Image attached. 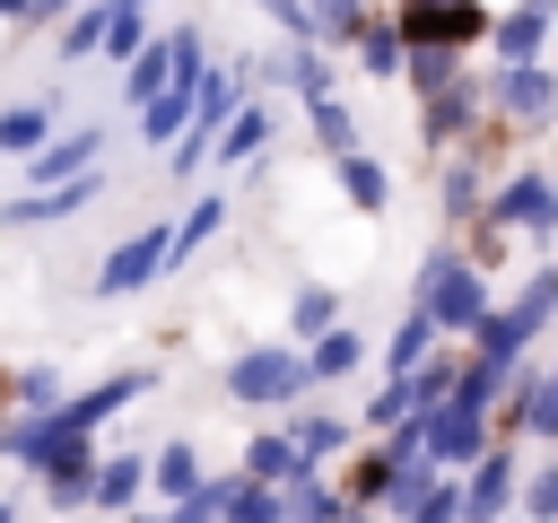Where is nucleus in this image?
I'll return each mask as SVG.
<instances>
[{
    "label": "nucleus",
    "mask_w": 558,
    "mask_h": 523,
    "mask_svg": "<svg viewBox=\"0 0 558 523\" xmlns=\"http://www.w3.org/2000/svg\"><path fill=\"white\" fill-rule=\"evenodd\" d=\"M488 305H497V296H488V279H480L453 244H436V253L418 262V314H427L445 340H471V331L488 323Z\"/></svg>",
    "instance_id": "obj_1"
},
{
    "label": "nucleus",
    "mask_w": 558,
    "mask_h": 523,
    "mask_svg": "<svg viewBox=\"0 0 558 523\" xmlns=\"http://www.w3.org/2000/svg\"><path fill=\"white\" fill-rule=\"evenodd\" d=\"M392 26H401L410 52H471V44H488V9L480 0H401Z\"/></svg>",
    "instance_id": "obj_2"
},
{
    "label": "nucleus",
    "mask_w": 558,
    "mask_h": 523,
    "mask_svg": "<svg viewBox=\"0 0 558 523\" xmlns=\"http://www.w3.org/2000/svg\"><path fill=\"white\" fill-rule=\"evenodd\" d=\"M488 453V410L471 401H427L418 410V462L427 471H471Z\"/></svg>",
    "instance_id": "obj_3"
},
{
    "label": "nucleus",
    "mask_w": 558,
    "mask_h": 523,
    "mask_svg": "<svg viewBox=\"0 0 558 523\" xmlns=\"http://www.w3.org/2000/svg\"><path fill=\"white\" fill-rule=\"evenodd\" d=\"M305 384H314L305 375V349H244L227 366V401H244V410H288Z\"/></svg>",
    "instance_id": "obj_4"
},
{
    "label": "nucleus",
    "mask_w": 558,
    "mask_h": 523,
    "mask_svg": "<svg viewBox=\"0 0 558 523\" xmlns=\"http://www.w3.org/2000/svg\"><path fill=\"white\" fill-rule=\"evenodd\" d=\"M480 218H488V227H506V235L523 227V235H541V244H549V235H558V174H549V166L506 174V183L488 192V209H480Z\"/></svg>",
    "instance_id": "obj_5"
},
{
    "label": "nucleus",
    "mask_w": 558,
    "mask_h": 523,
    "mask_svg": "<svg viewBox=\"0 0 558 523\" xmlns=\"http://www.w3.org/2000/svg\"><path fill=\"white\" fill-rule=\"evenodd\" d=\"M488 105H497L514 131H541V122L558 113V70H549V61H497Z\"/></svg>",
    "instance_id": "obj_6"
},
{
    "label": "nucleus",
    "mask_w": 558,
    "mask_h": 523,
    "mask_svg": "<svg viewBox=\"0 0 558 523\" xmlns=\"http://www.w3.org/2000/svg\"><path fill=\"white\" fill-rule=\"evenodd\" d=\"M174 262V227H140V235H122L113 253H105V270H96V296H140L157 270Z\"/></svg>",
    "instance_id": "obj_7"
},
{
    "label": "nucleus",
    "mask_w": 558,
    "mask_h": 523,
    "mask_svg": "<svg viewBox=\"0 0 558 523\" xmlns=\"http://www.w3.org/2000/svg\"><path fill=\"white\" fill-rule=\"evenodd\" d=\"M514 488H523L514 445H488V453L462 471V523H506V514H514Z\"/></svg>",
    "instance_id": "obj_8"
},
{
    "label": "nucleus",
    "mask_w": 558,
    "mask_h": 523,
    "mask_svg": "<svg viewBox=\"0 0 558 523\" xmlns=\"http://www.w3.org/2000/svg\"><path fill=\"white\" fill-rule=\"evenodd\" d=\"M96 192H105V166H87V174H70V183H35V192H17V200L0 209V227H52V218H78Z\"/></svg>",
    "instance_id": "obj_9"
},
{
    "label": "nucleus",
    "mask_w": 558,
    "mask_h": 523,
    "mask_svg": "<svg viewBox=\"0 0 558 523\" xmlns=\"http://www.w3.org/2000/svg\"><path fill=\"white\" fill-rule=\"evenodd\" d=\"M105 157V122H70V131H52L35 157H26V192L35 183H70V174H87Z\"/></svg>",
    "instance_id": "obj_10"
},
{
    "label": "nucleus",
    "mask_w": 558,
    "mask_h": 523,
    "mask_svg": "<svg viewBox=\"0 0 558 523\" xmlns=\"http://www.w3.org/2000/svg\"><path fill=\"white\" fill-rule=\"evenodd\" d=\"M471 122H480V87H471L462 70H453L445 87H427V96H418V139H427V148H453Z\"/></svg>",
    "instance_id": "obj_11"
},
{
    "label": "nucleus",
    "mask_w": 558,
    "mask_h": 523,
    "mask_svg": "<svg viewBox=\"0 0 558 523\" xmlns=\"http://www.w3.org/2000/svg\"><path fill=\"white\" fill-rule=\"evenodd\" d=\"M549 26H558V0H514L506 17H488V52L497 61H541Z\"/></svg>",
    "instance_id": "obj_12"
},
{
    "label": "nucleus",
    "mask_w": 558,
    "mask_h": 523,
    "mask_svg": "<svg viewBox=\"0 0 558 523\" xmlns=\"http://www.w3.org/2000/svg\"><path fill=\"white\" fill-rule=\"evenodd\" d=\"M349 52H357V70H366V78H401V70H410V44H401V26H392L384 9H366V17H357Z\"/></svg>",
    "instance_id": "obj_13"
},
{
    "label": "nucleus",
    "mask_w": 558,
    "mask_h": 523,
    "mask_svg": "<svg viewBox=\"0 0 558 523\" xmlns=\"http://www.w3.org/2000/svg\"><path fill=\"white\" fill-rule=\"evenodd\" d=\"M262 78H288V87H296V105H323V96H340V70H331V52H323V44H288V52L262 70Z\"/></svg>",
    "instance_id": "obj_14"
},
{
    "label": "nucleus",
    "mask_w": 558,
    "mask_h": 523,
    "mask_svg": "<svg viewBox=\"0 0 558 523\" xmlns=\"http://www.w3.org/2000/svg\"><path fill=\"white\" fill-rule=\"evenodd\" d=\"M262 148H270V113H262V105L244 96V105H235V113L218 122V139H209V157H218V166H253Z\"/></svg>",
    "instance_id": "obj_15"
},
{
    "label": "nucleus",
    "mask_w": 558,
    "mask_h": 523,
    "mask_svg": "<svg viewBox=\"0 0 558 523\" xmlns=\"http://www.w3.org/2000/svg\"><path fill=\"white\" fill-rule=\"evenodd\" d=\"M357 366H366V340H357L349 323H331L323 340H305V375H314V384H349Z\"/></svg>",
    "instance_id": "obj_16"
},
{
    "label": "nucleus",
    "mask_w": 558,
    "mask_h": 523,
    "mask_svg": "<svg viewBox=\"0 0 558 523\" xmlns=\"http://www.w3.org/2000/svg\"><path fill=\"white\" fill-rule=\"evenodd\" d=\"M331 174H340V192H349V200H357L366 218H384V209H392V174H384V166H375L366 148H349V157H331Z\"/></svg>",
    "instance_id": "obj_17"
},
{
    "label": "nucleus",
    "mask_w": 558,
    "mask_h": 523,
    "mask_svg": "<svg viewBox=\"0 0 558 523\" xmlns=\"http://www.w3.org/2000/svg\"><path fill=\"white\" fill-rule=\"evenodd\" d=\"M288 436H296L305 471H314V462H340V453L357 445V427H349V418H331V410H305V418H288Z\"/></svg>",
    "instance_id": "obj_18"
},
{
    "label": "nucleus",
    "mask_w": 558,
    "mask_h": 523,
    "mask_svg": "<svg viewBox=\"0 0 558 523\" xmlns=\"http://www.w3.org/2000/svg\"><path fill=\"white\" fill-rule=\"evenodd\" d=\"M148 488H157L166 506H183V497L201 488V453H192V436H174V445L148 453Z\"/></svg>",
    "instance_id": "obj_19"
},
{
    "label": "nucleus",
    "mask_w": 558,
    "mask_h": 523,
    "mask_svg": "<svg viewBox=\"0 0 558 523\" xmlns=\"http://www.w3.org/2000/svg\"><path fill=\"white\" fill-rule=\"evenodd\" d=\"M296 471H305V453H296V436H288V427L253 436V453H244V479H262V488H288Z\"/></svg>",
    "instance_id": "obj_20"
},
{
    "label": "nucleus",
    "mask_w": 558,
    "mask_h": 523,
    "mask_svg": "<svg viewBox=\"0 0 558 523\" xmlns=\"http://www.w3.org/2000/svg\"><path fill=\"white\" fill-rule=\"evenodd\" d=\"M140 488H148V462H140V453H105V462H96V488H87V506L122 514V506H131Z\"/></svg>",
    "instance_id": "obj_21"
},
{
    "label": "nucleus",
    "mask_w": 558,
    "mask_h": 523,
    "mask_svg": "<svg viewBox=\"0 0 558 523\" xmlns=\"http://www.w3.org/2000/svg\"><path fill=\"white\" fill-rule=\"evenodd\" d=\"M436 340H445V331H436V323H427V314H418V305H410V314H401V331H392V340H384V375H418V366H427V349H436Z\"/></svg>",
    "instance_id": "obj_22"
},
{
    "label": "nucleus",
    "mask_w": 558,
    "mask_h": 523,
    "mask_svg": "<svg viewBox=\"0 0 558 523\" xmlns=\"http://www.w3.org/2000/svg\"><path fill=\"white\" fill-rule=\"evenodd\" d=\"M52 139V105L35 96V105H0V157H35Z\"/></svg>",
    "instance_id": "obj_23"
},
{
    "label": "nucleus",
    "mask_w": 558,
    "mask_h": 523,
    "mask_svg": "<svg viewBox=\"0 0 558 523\" xmlns=\"http://www.w3.org/2000/svg\"><path fill=\"white\" fill-rule=\"evenodd\" d=\"M279 497H288V523H349V497H340V488H323L314 471H296Z\"/></svg>",
    "instance_id": "obj_24"
},
{
    "label": "nucleus",
    "mask_w": 558,
    "mask_h": 523,
    "mask_svg": "<svg viewBox=\"0 0 558 523\" xmlns=\"http://www.w3.org/2000/svg\"><path fill=\"white\" fill-rule=\"evenodd\" d=\"M218 227H227V192H201V200L174 218V262H192V253H201ZM174 262H166V270H174Z\"/></svg>",
    "instance_id": "obj_25"
},
{
    "label": "nucleus",
    "mask_w": 558,
    "mask_h": 523,
    "mask_svg": "<svg viewBox=\"0 0 558 523\" xmlns=\"http://www.w3.org/2000/svg\"><path fill=\"white\" fill-rule=\"evenodd\" d=\"M148 35H157L148 26V0H105V61H131Z\"/></svg>",
    "instance_id": "obj_26"
},
{
    "label": "nucleus",
    "mask_w": 558,
    "mask_h": 523,
    "mask_svg": "<svg viewBox=\"0 0 558 523\" xmlns=\"http://www.w3.org/2000/svg\"><path fill=\"white\" fill-rule=\"evenodd\" d=\"M305 122H314V139H323V157H349V148H357V113H349L340 96H323V105H305Z\"/></svg>",
    "instance_id": "obj_27"
},
{
    "label": "nucleus",
    "mask_w": 558,
    "mask_h": 523,
    "mask_svg": "<svg viewBox=\"0 0 558 523\" xmlns=\"http://www.w3.org/2000/svg\"><path fill=\"white\" fill-rule=\"evenodd\" d=\"M488 209V183H480V157H453V174H445V218H480Z\"/></svg>",
    "instance_id": "obj_28"
},
{
    "label": "nucleus",
    "mask_w": 558,
    "mask_h": 523,
    "mask_svg": "<svg viewBox=\"0 0 558 523\" xmlns=\"http://www.w3.org/2000/svg\"><path fill=\"white\" fill-rule=\"evenodd\" d=\"M87 52H105V0H78L61 17V61H87Z\"/></svg>",
    "instance_id": "obj_29"
},
{
    "label": "nucleus",
    "mask_w": 558,
    "mask_h": 523,
    "mask_svg": "<svg viewBox=\"0 0 558 523\" xmlns=\"http://www.w3.org/2000/svg\"><path fill=\"white\" fill-rule=\"evenodd\" d=\"M305 9H314V44H323V52H349V35H357L366 0H305Z\"/></svg>",
    "instance_id": "obj_30"
},
{
    "label": "nucleus",
    "mask_w": 558,
    "mask_h": 523,
    "mask_svg": "<svg viewBox=\"0 0 558 523\" xmlns=\"http://www.w3.org/2000/svg\"><path fill=\"white\" fill-rule=\"evenodd\" d=\"M331 323H340V296H331V288H296V305H288V331H296V340H323Z\"/></svg>",
    "instance_id": "obj_31"
},
{
    "label": "nucleus",
    "mask_w": 558,
    "mask_h": 523,
    "mask_svg": "<svg viewBox=\"0 0 558 523\" xmlns=\"http://www.w3.org/2000/svg\"><path fill=\"white\" fill-rule=\"evenodd\" d=\"M410 410H418V384H410V375H384V384H375V401H366V427L384 436V427H401Z\"/></svg>",
    "instance_id": "obj_32"
},
{
    "label": "nucleus",
    "mask_w": 558,
    "mask_h": 523,
    "mask_svg": "<svg viewBox=\"0 0 558 523\" xmlns=\"http://www.w3.org/2000/svg\"><path fill=\"white\" fill-rule=\"evenodd\" d=\"M514 506H523V523H558V462H541V471L514 488Z\"/></svg>",
    "instance_id": "obj_33"
},
{
    "label": "nucleus",
    "mask_w": 558,
    "mask_h": 523,
    "mask_svg": "<svg viewBox=\"0 0 558 523\" xmlns=\"http://www.w3.org/2000/svg\"><path fill=\"white\" fill-rule=\"evenodd\" d=\"M227 523H288V497H279V488H262V479H244V488H235V506H227Z\"/></svg>",
    "instance_id": "obj_34"
},
{
    "label": "nucleus",
    "mask_w": 558,
    "mask_h": 523,
    "mask_svg": "<svg viewBox=\"0 0 558 523\" xmlns=\"http://www.w3.org/2000/svg\"><path fill=\"white\" fill-rule=\"evenodd\" d=\"M253 9H262V17H279V35H288V44H314V9H305V0H253Z\"/></svg>",
    "instance_id": "obj_35"
},
{
    "label": "nucleus",
    "mask_w": 558,
    "mask_h": 523,
    "mask_svg": "<svg viewBox=\"0 0 558 523\" xmlns=\"http://www.w3.org/2000/svg\"><path fill=\"white\" fill-rule=\"evenodd\" d=\"M523 436H549V445H558V357H549V375H541V410H532Z\"/></svg>",
    "instance_id": "obj_36"
},
{
    "label": "nucleus",
    "mask_w": 558,
    "mask_h": 523,
    "mask_svg": "<svg viewBox=\"0 0 558 523\" xmlns=\"http://www.w3.org/2000/svg\"><path fill=\"white\" fill-rule=\"evenodd\" d=\"M0 17H9V26H26V17H35V0H0Z\"/></svg>",
    "instance_id": "obj_37"
},
{
    "label": "nucleus",
    "mask_w": 558,
    "mask_h": 523,
    "mask_svg": "<svg viewBox=\"0 0 558 523\" xmlns=\"http://www.w3.org/2000/svg\"><path fill=\"white\" fill-rule=\"evenodd\" d=\"M131 523H174V506H166V514H131Z\"/></svg>",
    "instance_id": "obj_38"
},
{
    "label": "nucleus",
    "mask_w": 558,
    "mask_h": 523,
    "mask_svg": "<svg viewBox=\"0 0 558 523\" xmlns=\"http://www.w3.org/2000/svg\"><path fill=\"white\" fill-rule=\"evenodd\" d=\"M0 523H17V506H0Z\"/></svg>",
    "instance_id": "obj_39"
},
{
    "label": "nucleus",
    "mask_w": 558,
    "mask_h": 523,
    "mask_svg": "<svg viewBox=\"0 0 558 523\" xmlns=\"http://www.w3.org/2000/svg\"><path fill=\"white\" fill-rule=\"evenodd\" d=\"M349 523H375V514H349Z\"/></svg>",
    "instance_id": "obj_40"
}]
</instances>
